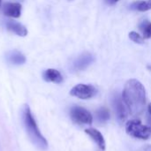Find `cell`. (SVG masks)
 <instances>
[{"mask_svg":"<svg viewBox=\"0 0 151 151\" xmlns=\"http://www.w3.org/2000/svg\"><path fill=\"white\" fill-rule=\"evenodd\" d=\"M123 101L133 116L140 115L146 104V90L144 86L135 79L127 81L123 90Z\"/></svg>","mask_w":151,"mask_h":151,"instance_id":"1","label":"cell"},{"mask_svg":"<svg viewBox=\"0 0 151 151\" xmlns=\"http://www.w3.org/2000/svg\"><path fill=\"white\" fill-rule=\"evenodd\" d=\"M21 114L23 125L27 134L29 137V140L37 149L41 150H46L48 149V142L43 135L41 134L28 105L25 104L23 106Z\"/></svg>","mask_w":151,"mask_h":151,"instance_id":"2","label":"cell"},{"mask_svg":"<svg viewBox=\"0 0 151 151\" xmlns=\"http://www.w3.org/2000/svg\"><path fill=\"white\" fill-rule=\"evenodd\" d=\"M127 133L134 138L141 140H147L150 137L151 128L148 126L142 125L140 120H130L126 125Z\"/></svg>","mask_w":151,"mask_h":151,"instance_id":"3","label":"cell"},{"mask_svg":"<svg viewBox=\"0 0 151 151\" xmlns=\"http://www.w3.org/2000/svg\"><path fill=\"white\" fill-rule=\"evenodd\" d=\"M70 116H71V119H73V121L77 124L90 125L93 122V117H92L91 113L88 110H86L82 107L75 106V107L72 108V110L70 111Z\"/></svg>","mask_w":151,"mask_h":151,"instance_id":"4","label":"cell"},{"mask_svg":"<svg viewBox=\"0 0 151 151\" xmlns=\"http://www.w3.org/2000/svg\"><path fill=\"white\" fill-rule=\"evenodd\" d=\"M96 94V88L91 85H86V84H78L74 86L70 91L71 96L84 100L93 97Z\"/></svg>","mask_w":151,"mask_h":151,"instance_id":"5","label":"cell"},{"mask_svg":"<svg viewBox=\"0 0 151 151\" xmlns=\"http://www.w3.org/2000/svg\"><path fill=\"white\" fill-rule=\"evenodd\" d=\"M113 106L115 109V112L117 114L118 119L120 121H124L127 116V108L123 101V99L121 98L120 96L117 95L114 96L113 99Z\"/></svg>","mask_w":151,"mask_h":151,"instance_id":"6","label":"cell"},{"mask_svg":"<svg viewBox=\"0 0 151 151\" xmlns=\"http://www.w3.org/2000/svg\"><path fill=\"white\" fill-rule=\"evenodd\" d=\"M85 133L96 143L98 148L102 151L105 150V141L103 134L95 128H88L85 130Z\"/></svg>","mask_w":151,"mask_h":151,"instance_id":"7","label":"cell"},{"mask_svg":"<svg viewBox=\"0 0 151 151\" xmlns=\"http://www.w3.org/2000/svg\"><path fill=\"white\" fill-rule=\"evenodd\" d=\"M3 12L8 17L19 18L21 14V4L19 3H7L4 4Z\"/></svg>","mask_w":151,"mask_h":151,"instance_id":"8","label":"cell"},{"mask_svg":"<svg viewBox=\"0 0 151 151\" xmlns=\"http://www.w3.org/2000/svg\"><path fill=\"white\" fill-rule=\"evenodd\" d=\"M94 61V58L89 53H85L81 55L80 58H77V60L73 64V68L75 70H84L86 69L92 62Z\"/></svg>","mask_w":151,"mask_h":151,"instance_id":"9","label":"cell"},{"mask_svg":"<svg viewBox=\"0 0 151 151\" xmlns=\"http://www.w3.org/2000/svg\"><path fill=\"white\" fill-rule=\"evenodd\" d=\"M6 27L8 30L12 31V33L16 34L19 36H26L27 35V28L20 24L18 21H14V20H7L6 24H5Z\"/></svg>","mask_w":151,"mask_h":151,"instance_id":"10","label":"cell"},{"mask_svg":"<svg viewBox=\"0 0 151 151\" xmlns=\"http://www.w3.org/2000/svg\"><path fill=\"white\" fill-rule=\"evenodd\" d=\"M43 79L48 82L61 83L63 81V76L56 69H48L43 73Z\"/></svg>","mask_w":151,"mask_h":151,"instance_id":"11","label":"cell"},{"mask_svg":"<svg viewBox=\"0 0 151 151\" xmlns=\"http://www.w3.org/2000/svg\"><path fill=\"white\" fill-rule=\"evenodd\" d=\"M7 59L11 64L13 65H23L26 62L25 56L19 50H11L7 53Z\"/></svg>","mask_w":151,"mask_h":151,"instance_id":"12","label":"cell"},{"mask_svg":"<svg viewBox=\"0 0 151 151\" xmlns=\"http://www.w3.org/2000/svg\"><path fill=\"white\" fill-rule=\"evenodd\" d=\"M132 9L138 10L140 12H146L151 10V0H143V1H137L134 2L131 5Z\"/></svg>","mask_w":151,"mask_h":151,"instance_id":"13","label":"cell"},{"mask_svg":"<svg viewBox=\"0 0 151 151\" xmlns=\"http://www.w3.org/2000/svg\"><path fill=\"white\" fill-rule=\"evenodd\" d=\"M96 119L100 123H104L110 119V113L109 111L105 108L99 109L96 111Z\"/></svg>","mask_w":151,"mask_h":151,"instance_id":"14","label":"cell"},{"mask_svg":"<svg viewBox=\"0 0 151 151\" xmlns=\"http://www.w3.org/2000/svg\"><path fill=\"white\" fill-rule=\"evenodd\" d=\"M141 29L143 31L144 38H146V39H150V38H151V23L150 22H149L148 20H145L144 22H142V24L141 25Z\"/></svg>","mask_w":151,"mask_h":151,"instance_id":"15","label":"cell"},{"mask_svg":"<svg viewBox=\"0 0 151 151\" xmlns=\"http://www.w3.org/2000/svg\"><path fill=\"white\" fill-rule=\"evenodd\" d=\"M129 38H130L133 42H136V43H140V44L143 43V38H142L138 33H136V32H134V31L130 32V34H129Z\"/></svg>","mask_w":151,"mask_h":151,"instance_id":"16","label":"cell"},{"mask_svg":"<svg viewBox=\"0 0 151 151\" xmlns=\"http://www.w3.org/2000/svg\"><path fill=\"white\" fill-rule=\"evenodd\" d=\"M105 1H106V3L109 4H114L118 3L119 0H105Z\"/></svg>","mask_w":151,"mask_h":151,"instance_id":"17","label":"cell"},{"mask_svg":"<svg viewBox=\"0 0 151 151\" xmlns=\"http://www.w3.org/2000/svg\"><path fill=\"white\" fill-rule=\"evenodd\" d=\"M148 111H149V114L151 115V104H150V105L148 107Z\"/></svg>","mask_w":151,"mask_h":151,"instance_id":"18","label":"cell"},{"mask_svg":"<svg viewBox=\"0 0 151 151\" xmlns=\"http://www.w3.org/2000/svg\"><path fill=\"white\" fill-rule=\"evenodd\" d=\"M149 123H150V124L151 125V115H150V116H149Z\"/></svg>","mask_w":151,"mask_h":151,"instance_id":"19","label":"cell"},{"mask_svg":"<svg viewBox=\"0 0 151 151\" xmlns=\"http://www.w3.org/2000/svg\"><path fill=\"white\" fill-rule=\"evenodd\" d=\"M1 2H2V0H0V4H1Z\"/></svg>","mask_w":151,"mask_h":151,"instance_id":"20","label":"cell"}]
</instances>
